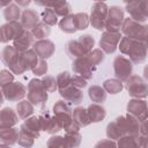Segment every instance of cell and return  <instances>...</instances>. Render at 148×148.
<instances>
[{"mask_svg":"<svg viewBox=\"0 0 148 148\" xmlns=\"http://www.w3.org/2000/svg\"><path fill=\"white\" fill-rule=\"evenodd\" d=\"M1 60L7 67H9V71L13 74H22L27 71L22 62L21 52L17 51L14 46L8 45L2 50Z\"/></svg>","mask_w":148,"mask_h":148,"instance_id":"obj_1","label":"cell"},{"mask_svg":"<svg viewBox=\"0 0 148 148\" xmlns=\"http://www.w3.org/2000/svg\"><path fill=\"white\" fill-rule=\"evenodd\" d=\"M28 101L36 106L44 108L47 101V91L44 89L42 81L32 79L28 84Z\"/></svg>","mask_w":148,"mask_h":148,"instance_id":"obj_2","label":"cell"},{"mask_svg":"<svg viewBox=\"0 0 148 148\" xmlns=\"http://www.w3.org/2000/svg\"><path fill=\"white\" fill-rule=\"evenodd\" d=\"M121 30L123 32L138 42H146V37H147V27L146 25H141L138 21L128 17L124 20V23L121 24Z\"/></svg>","mask_w":148,"mask_h":148,"instance_id":"obj_3","label":"cell"},{"mask_svg":"<svg viewBox=\"0 0 148 148\" xmlns=\"http://www.w3.org/2000/svg\"><path fill=\"white\" fill-rule=\"evenodd\" d=\"M108 6L104 2H96L91 7L90 23L97 30H103L105 28V20L108 15Z\"/></svg>","mask_w":148,"mask_h":148,"instance_id":"obj_4","label":"cell"},{"mask_svg":"<svg viewBox=\"0 0 148 148\" xmlns=\"http://www.w3.org/2000/svg\"><path fill=\"white\" fill-rule=\"evenodd\" d=\"M23 31L24 28L22 27L21 23H18L17 21H9L0 27V42L8 43L9 40H14Z\"/></svg>","mask_w":148,"mask_h":148,"instance_id":"obj_5","label":"cell"},{"mask_svg":"<svg viewBox=\"0 0 148 148\" xmlns=\"http://www.w3.org/2000/svg\"><path fill=\"white\" fill-rule=\"evenodd\" d=\"M72 67H73V71L76 75H80V76L84 77L86 80H89V79L92 77L95 68H96L89 61V59L87 58V54L82 56V57H79V58H75L74 61H73Z\"/></svg>","mask_w":148,"mask_h":148,"instance_id":"obj_6","label":"cell"},{"mask_svg":"<svg viewBox=\"0 0 148 148\" xmlns=\"http://www.w3.org/2000/svg\"><path fill=\"white\" fill-rule=\"evenodd\" d=\"M132 62L123 57V56H118L114 58L113 60V73H114V76L120 80L121 82L123 81H126L130 76H131V73H132Z\"/></svg>","mask_w":148,"mask_h":148,"instance_id":"obj_7","label":"cell"},{"mask_svg":"<svg viewBox=\"0 0 148 148\" xmlns=\"http://www.w3.org/2000/svg\"><path fill=\"white\" fill-rule=\"evenodd\" d=\"M121 38L120 31H104L101 39H99V46L104 53H112L116 51L118 43Z\"/></svg>","mask_w":148,"mask_h":148,"instance_id":"obj_8","label":"cell"},{"mask_svg":"<svg viewBox=\"0 0 148 148\" xmlns=\"http://www.w3.org/2000/svg\"><path fill=\"white\" fill-rule=\"evenodd\" d=\"M124 21V12L119 7H111L108 10L105 28L109 31H120L121 24Z\"/></svg>","mask_w":148,"mask_h":148,"instance_id":"obj_9","label":"cell"},{"mask_svg":"<svg viewBox=\"0 0 148 148\" xmlns=\"http://www.w3.org/2000/svg\"><path fill=\"white\" fill-rule=\"evenodd\" d=\"M126 88L128 94L133 97H146L147 96V84L138 75H132L126 80Z\"/></svg>","mask_w":148,"mask_h":148,"instance_id":"obj_10","label":"cell"},{"mask_svg":"<svg viewBox=\"0 0 148 148\" xmlns=\"http://www.w3.org/2000/svg\"><path fill=\"white\" fill-rule=\"evenodd\" d=\"M27 88L21 83V82H10L2 87V94L3 98L7 101L16 102L18 99H22L25 96Z\"/></svg>","mask_w":148,"mask_h":148,"instance_id":"obj_11","label":"cell"},{"mask_svg":"<svg viewBox=\"0 0 148 148\" xmlns=\"http://www.w3.org/2000/svg\"><path fill=\"white\" fill-rule=\"evenodd\" d=\"M127 12L131 18L135 21H146L147 18V0H133L127 3Z\"/></svg>","mask_w":148,"mask_h":148,"instance_id":"obj_12","label":"cell"},{"mask_svg":"<svg viewBox=\"0 0 148 148\" xmlns=\"http://www.w3.org/2000/svg\"><path fill=\"white\" fill-rule=\"evenodd\" d=\"M126 54L130 57V59L133 62H142L146 59V54H147L146 42L133 40V43Z\"/></svg>","mask_w":148,"mask_h":148,"instance_id":"obj_13","label":"cell"},{"mask_svg":"<svg viewBox=\"0 0 148 148\" xmlns=\"http://www.w3.org/2000/svg\"><path fill=\"white\" fill-rule=\"evenodd\" d=\"M60 95L65 98L66 102L68 103H73V104H80L83 99V92L80 88H76L72 84L62 88L59 90Z\"/></svg>","mask_w":148,"mask_h":148,"instance_id":"obj_14","label":"cell"},{"mask_svg":"<svg viewBox=\"0 0 148 148\" xmlns=\"http://www.w3.org/2000/svg\"><path fill=\"white\" fill-rule=\"evenodd\" d=\"M32 47L37 56L42 59L50 58L54 52V44L49 39H38V42L34 43Z\"/></svg>","mask_w":148,"mask_h":148,"instance_id":"obj_15","label":"cell"},{"mask_svg":"<svg viewBox=\"0 0 148 148\" xmlns=\"http://www.w3.org/2000/svg\"><path fill=\"white\" fill-rule=\"evenodd\" d=\"M146 110L147 105L145 101H139V99H131L128 105H127V111L130 114L135 117L139 121L146 119Z\"/></svg>","mask_w":148,"mask_h":148,"instance_id":"obj_16","label":"cell"},{"mask_svg":"<svg viewBox=\"0 0 148 148\" xmlns=\"http://www.w3.org/2000/svg\"><path fill=\"white\" fill-rule=\"evenodd\" d=\"M34 42H35V37H34V35L31 34V31L24 29V31H23L16 39H14V45H13V46H14L17 51L23 52V51L29 50V47L34 45Z\"/></svg>","mask_w":148,"mask_h":148,"instance_id":"obj_17","label":"cell"},{"mask_svg":"<svg viewBox=\"0 0 148 148\" xmlns=\"http://www.w3.org/2000/svg\"><path fill=\"white\" fill-rule=\"evenodd\" d=\"M21 131L24 132L25 134L30 135L31 138L36 139L39 136V131H42L40 128V124L37 117H31V118H25L24 123L21 126Z\"/></svg>","mask_w":148,"mask_h":148,"instance_id":"obj_18","label":"cell"},{"mask_svg":"<svg viewBox=\"0 0 148 148\" xmlns=\"http://www.w3.org/2000/svg\"><path fill=\"white\" fill-rule=\"evenodd\" d=\"M39 22V15L34 9H25L21 14V24L25 30H31Z\"/></svg>","mask_w":148,"mask_h":148,"instance_id":"obj_19","label":"cell"},{"mask_svg":"<svg viewBox=\"0 0 148 148\" xmlns=\"http://www.w3.org/2000/svg\"><path fill=\"white\" fill-rule=\"evenodd\" d=\"M18 121V116L17 113L10 109V108H5L0 110V127H12Z\"/></svg>","mask_w":148,"mask_h":148,"instance_id":"obj_20","label":"cell"},{"mask_svg":"<svg viewBox=\"0 0 148 148\" xmlns=\"http://www.w3.org/2000/svg\"><path fill=\"white\" fill-rule=\"evenodd\" d=\"M20 131L14 127H0V140L6 145H13L17 141Z\"/></svg>","mask_w":148,"mask_h":148,"instance_id":"obj_21","label":"cell"},{"mask_svg":"<svg viewBox=\"0 0 148 148\" xmlns=\"http://www.w3.org/2000/svg\"><path fill=\"white\" fill-rule=\"evenodd\" d=\"M87 53H89V52L83 47V45L79 42V39L71 40L67 44V54L71 58H73V59L79 58V57H82V56H86Z\"/></svg>","mask_w":148,"mask_h":148,"instance_id":"obj_22","label":"cell"},{"mask_svg":"<svg viewBox=\"0 0 148 148\" xmlns=\"http://www.w3.org/2000/svg\"><path fill=\"white\" fill-rule=\"evenodd\" d=\"M21 57H22V62H23V66L25 67V69H32L38 60H39V57L37 56V53L34 51V50H27V51H23L21 52Z\"/></svg>","mask_w":148,"mask_h":148,"instance_id":"obj_23","label":"cell"},{"mask_svg":"<svg viewBox=\"0 0 148 148\" xmlns=\"http://www.w3.org/2000/svg\"><path fill=\"white\" fill-rule=\"evenodd\" d=\"M88 114H89V119H90V123H97V121H101L102 119H104L106 112H105V109L101 105H98L97 103H94L91 104L88 109Z\"/></svg>","mask_w":148,"mask_h":148,"instance_id":"obj_24","label":"cell"},{"mask_svg":"<svg viewBox=\"0 0 148 148\" xmlns=\"http://www.w3.org/2000/svg\"><path fill=\"white\" fill-rule=\"evenodd\" d=\"M72 118L80 125V127L82 126H87L90 124V119H89V114L87 109L83 108H76L73 110V116Z\"/></svg>","mask_w":148,"mask_h":148,"instance_id":"obj_25","label":"cell"},{"mask_svg":"<svg viewBox=\"0 0 148 148\" xmlns=\"http://www.w3.org/2000/svg\"><path fill=\"white\" fill-rule=\"evenodd\" d=\"M88 95H89L90 99L95 103H102L106 99V91L104 90V88H102L99 86L90 87L88 90Z\"/></svg>","mask_w":148,"mask_h":148,"instance_id":"obj_26","label":"cell"},{"mask_svg":"<svg viewBox=\"0 0 148 148\" xmlns=\"http://www.w3.org/2000/svg\"><path fill=\"white\" fill-rule=\"evenodd\" d=\"M17 110V116L20 119H25L29 116H31L34 113V105L29 102V101H21L17 103L16 106Z\"/></svg>","mask_w":148,"mask_h":148,"instance_id":"obj_27","label":"cell"},{"mask_svg":"<svg viewBox=\"0 0 148 148\" xmlns=\"http://www.w3.org/2000/svg\"><path fill=\"white\" fill-rule=\"evenodd\" d=\"M51 32V28L50 25H47L44 22H38L32 29H31V34L34 35V37L36 39H44L46 38Z\"/></svg>","mask_w":148,"mask_h":148,"instance_id":"obj_28","label":"cell"},{"mask_svg":"<svg viewBox=\"0 0 148 148\" xmlns=\"http://www.w3.org/2000/svg\"><path fill=\"white\" fill-rule=\"evenodd\" d=\"M53 111H54L56 116H60V117H65V118L72 117L71 106L66 101H58L53 106Z\"/></svg>","mask_w":148,"mask_h":148,"instance_id":"obj_29","label":"cell"},{"mask_svg":"<svg viewBox=\"0 0 148 148\" xmlns=\"http://www.w3.org/2000/svg\"><path fill=\"white\" fill-rule=\"evenodd\" d=\"M103 88L109 94H118L123 89V82L118 79H109L104 81Z\"/></svg>","mask_w":148,"mask_h":148,"instance_id":"obj_30","label":"cell"},{"mask_svg":"<svg viewBox=\"0 0 148 148\" xmlns=\"http://www.w3.org/2000/svg\"><path fill=\"white\" fill-rule=\"evenodd\" d=\"M3 16L7 20V22H9V21H16L21 16L20 6H17V5H8L5 8V10H3Z\"/></svg>","mask_w":148,"mask_h":148,"instance_id":"obj_31","label":"cell"},{"mask_svg":"<svg viewBox=\"0 0 148 148\" xmlns=\"http://www.w3.org/2000/svg\"><path fill=\"white\" fill-rule=\"evenodd\" d=\"M59 27L62 31L67 32V34H72L76 31V27L74 23V16L73 15H66L64 16V18H61V21L59 22Z\"/></svg>","mask_w":148,"mask_h":148,"instance_id":"obj_32","label":"cell"},{"mask_svg":"<svg viewBox=\"0 0 148 148\" xmlns=\"http://www.w3.org/2000/svg\"><path fill=\"white\" fill-rule=\"evenodd\" d=\"M42 18H43V22L50 27L54 25L58 22V15L53 10V8H45L42 13Z\"/></svg>","mask_w":148,"mask_h":148,"instance_id":"obj_33","label":"cell"},{"mask_svg":"<svg viewBox=\"0 0 148 148\" xmlns=\"http://www.w3.org/2000/svg\"><path fill=\"white\" fill-rule=\"evenodd\" d=\"M87 58L89 59V61L95 66L97 67L103 60H104V52L102 50H91L89 53H87Z\"/></svg>","mask_w":148,"mask_h":148,"instance_id":"obj_34","label":"cell"},{"mask_svg":"<svg viewBox=\"0 0 148 148\" xmlns=\"http://www.w3.org/2000/svg\"><path fill=\"white\" fill-rule=\"evenodd\" d=\"M74 16V23L76 27V30H83L89 24V18L86 13H77Z\"/></svg>","mask_w":148,"mask_h":148,"instance_id":"obj_35","label":"cell"},{"mask_svg":"<svg viewBox=\"0 0 148 148\" xmlns=\"http://www.w3.org/2000/svg\"><path fill=\"white\" fill-rule=\"evenodd\" d=\"M65 142L66 146L71 147V146H79L81 142V135L79 133V131H72V132H66L65 135Z\"/></svg>","mask_w":148,"mask_h":148,"instance_id":"obj_36","label":"cell"},{"mask_svg":"<svg viewBox=\"0 0 148 148\" xmlns=\"http://www.w3.org/2000/svg\"><path fill=\"white\" fill-rule=\"evenodd\" d=\"M71 77H72V75L68 72H61L56 79L57 80V88L60 90V89L69 86L71 84Z\"/></svg>","mask_w":148,"mask_h":148,"instance_id":"obj_37","label":"cell"},{"mask_svg":"<svg viewBox=\"0 0 148 148\" xmlns=\"http://www.w3.org/2000/svg\"><path fill=\"white\" fill-rule=\"evenodd\" d=\"M40 81H42V84H43L44 89H45L47 92H52V91H54V90L57 89V80H56L53 76L46 75V76H44Z\"/></svg>","mask_w":148,"mask_h":148,"instance_id":"obj_38","label":"cell"},{"mask_svg":"<svg viewBox=\"0 0 148 148\" xmlns=\"http://www.w3.org/2000/svg\"><path fill=\"white\" fill-rule=\"evenodd\" d=\"M31 71H32V73H34L36 76L44 75V74H46V72H47V62L45 61V59L39 58L37 65H36Z\"/></svg>","mask_w":148,"mask_h":148,"instance_id":"obj_39","label":"cell"},{"mask_svg":"<svg viewBox=\"0 0 148 148\" xmlns=\"http://www.w3.org/2000/svg\"><path fill=\"white\" fill-rule=\"evenodd\" d=\"M36 5L45 7V8H57L60 5H62L64 2H66V0H35Z\"/></svg>","mask_w":148,"mask_h":148,"instance_id":"obj_40","label":"cell"},{"mask_svg":"<svg viewBox=\"0 0 148 148\" xmlns=\"http://www.w3.org/2000/svg\"><path fill=\"white\" fill-rule=\"evenodd\" d=\"M14 75L8 69H2L0 71V87H5L6 84L13 82Z\"/></svg>","mask_w":148,"mask_h":148,"instance_id":"obj_41","label":"cell"},{"mask_svg":"<svg viewBox=\"0 0 148 148\" xmlns=\"http://www.w3.org/2000/svg\"><path fill=\"white\" fill-rule=\"evenodd\" d=\"M77 39H79V42L83 45V47H84L88 52H90V51L92 50V46H94L95 40H94V38H92L90 35H83V36H80Z\"/></svg>","mask_w":148,"mask_h":148,"instance_id":"obj_42","label":"cell"},{"mask_svg":"<svg viewBox=\"0 0 148 148\" xmlns=\"http://www.w3.org/2000/svg\"><path fill=\"white\" fill-rule=\"evenodd\" d=\"M71 84L76 87V88L82 89V88H84L87 86V80L84 77L75 74V75H72V77H71Z\"/></svg>","mask_w":148,"mask_h":148,"instance_id":"obj_43","label":"cell"},{"mask_svg":"<svg viewBox=\"0 0 148 148\" xmlns=\"http://www.w3.org/2000/svg\"><path fill=\"white\" fill-rule=\"evenodd\" d=\"M47 146L49 147H53V146H66L65 139L61 136H52L49 141H47Z\"/></svg>","mask_w":148,"mask_h":148,"instance_id":"obj_44","label":"cell"},{"mask_svg":"<svg viewBox=\"0 0 148 148\" xmlns=\"http://www.w3.org/2000/svg\"><path fill=\"white\" fill-rule=\"evenodd\" d=\"M15 1H16L17 6H20V7H28V5L30 3L31 0H15Z\"/></svg>","mask_w":148,"mask_h":148,"instance_id":"obj_45","label":"cell"},{"mask_svg":"<svg viewBox=\"0 0 148 148\" xmlns=\"http://www.w3.org/2000/svg\"><path fill=\"white\" fill-rule=\"evenodd\" d=\"M124 1H125L126 3H130V2H131V1H133V0H124Z\"/></svg>","mask_w":148,"mask_h":148,"instance_id":"obj_46","label":"cell"},{"mask_svg":"<svg viewBox=\"0 0 148 148\" xmlns=\"http://www.w3.org/2000/svg\"><path fill=\"white\" fill-rule=\"evenodd\" d=\"M97 2H103V1H105V0H96Z\"/></svg>","mask_w":148,"mask_h":148,"instance_id":"obj_47","label":"cell"}]
</instances>
